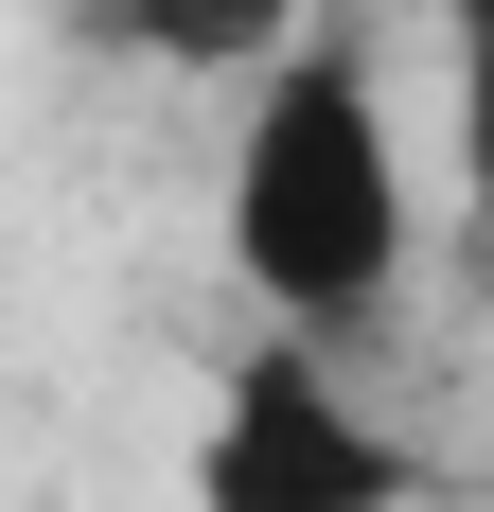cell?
Masks as SVG:
<instances>
[{"label":"cell","instance_id":"1","mask_svg":"<svg viewBox=\"0 0 494 512\" xmlns=\"http://www.w3.org/2000/svg\"><path fill=\"white\" fill-rule=\"evenodd\" d=\"M212 230H230L247 318H283V336L371 354L406 318V283H424V159H406V106H389V71H371V36L300 18L265 71H230Z\"/></svg>","mask_w":494,"mask_h":512},{"label":"cell","instance_id":"3","mask_svg":"<svg viewBox=\"0 0 494 512\" xmlns=\"http://www.w3.org/2000/svg\"><path fill=\"white\" fill-rule=\"evenodd\" d=\"M300 18H318V0H106V36L142 53V71H195V89L265 71V53H283Z\"/></svg>","mask_w":494,"mask_h":512},{"label":"cell","instance_id":"4","mask_svg":"<svg viewBox=\"0 0 494 512\" xmlns=\"http://www.w3.org/2000/svg\"><path fill=\"white\" fill-rule=\"evenodd\" d=\"M442 177H459V212L494 230V18L442 36Z\"/></svg>","mask_w":494,"mask_h":512},{"label":"cell","instance_id":"2","mask_svg":"<svg viewBox=\"0 0 494 512\" xmlns=\"http://www.w3.org/2000/svg\"><path fill=\"white\" fill-rule=\"evenodd\" d=\"M406 495H424V460L353 389V354L247 318V354L212 371V424H195V512H406Z\"/></svg>","mask_w":494,"mask_h":512}]
</instances>
